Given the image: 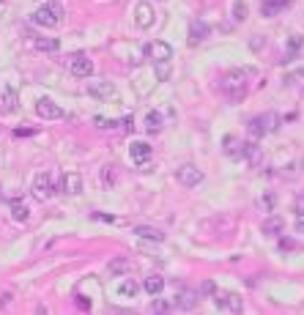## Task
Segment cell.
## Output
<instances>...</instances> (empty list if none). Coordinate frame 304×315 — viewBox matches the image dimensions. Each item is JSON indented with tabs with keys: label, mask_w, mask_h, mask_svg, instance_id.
Instances as JSON below:
<instances>
[{
	"label": "cell",
	"mask_w": 304,
	"mask_h": 315,
	"mask_svg": "<svg viewBox=\"0 0 304 315\" xmlns=\"http://www.w3.org/2000/svg\"><path fill=\"white\" fill-rule=\"evenodd\" d=\"M208 38V25L203 22V19H198V22H192V28H189V47L200 44Z\"/></svg>",
	"instance_id": "cell-16"
},
{
	"label": "cell",
	"mask_w": 304,
	"mask_h": 315,
	"mask_svg": "<svg viewBox=\"0 0 304 315\" xmlns=\"http://www.w3.org/2000/svg\"><path fill=\"white\" fill-rule=\"evenodd\" d=\"M93 219H99V222H116L112 214H93Z\"/></svg>",
	"instance_id": "cell-38"
},
{
	"label": "cell",
	"mask_w": 304,
	"mask_h": 315,
	"mask_svg": "<svg viewBox=\"0 0 304 315\" xmlns=\"http://www.w3.org/2000/svg\"><path fill=\"white\" fill-rule=\"evenodd\" d=\"M175 178H178L181 186H198L203 181V170L195 165H181L178 170H175Z\"/></svg>",
	"instance_id": "cell-7"
},
{
	"label": "cell",
	"mask_w": 304,
	"mask_h": 315,
	"mask_svg": "<svg viewBox=\"0 0 304 315\" xmlns=\"http://www.w3.org/2000/svg\"><path fill=\"white\" fill-rule=\"evenodd\" d=\"M121 124H124V129H126V132H132V129H134V121H132V115H126L124 121H121Z\"/></svg>",
	"instance_id": "cell-42"
},
{
	"label": "cell",
	"mask_w": 304,
	"mask_h": 315,
	"mask_svg": "<svg viewBox=\"0 0 304 315\" xmlns=\"http://www.w3.org/2000/svg\"><path fill=\"white\" fill-rule=\"evenodd\" d=\"M88 93H91L93 99H99V102H107V99L116 96V85H112L110 80H91V83H88Z\"/></svg>",
	"instance_id": "cell-6"
},
{
	"label": "cell",
	"mask_w": 304,
	"mask_h": 315,
	"mask_svg": "<svg viewBox=\"0 0 304 315\" xmlns=\"http://www.w3.org/2000/svg\"><path fill=\"white\" fill-rule=\"evenodd\" d=\"M36 50L39 52H58L60 50V42H58V38H36Z\"/></svg>",
	"instance_id": "cell-26"
},
{
	"label": "cell",
	"mask_w": 304,
	"mask_h": 315,
	"mask_svg": "<svg viewBox=\"0 0 304 315\" xmlns=\"http://www.w3.org/2000/svg\"><path fill=\"white\" fill-rule=\"evenodd\" d=\"M143 288H145V293H151V296H159V293L165 291V277H159V274H148Z\"/></svg>",
	"instance_id": "cell-17"
},
{
	"label": "cell",
	"mask_w": 304,
	"mask_h": 315,
	"mask_svg": "<svg viewBox=\"0 0 304 315\" xmlns=\"http://www.w3.org/2000/svg\"><path fill=\"white\" fill-rule=\"evenodd\" d=\"M282 6H290V0H263V3H260V14L263 17H277Z\"/></svg>",
	"instance_id": "cell-18"
},
{
	"label": "cell",
	"mask_w": 304,
	"mask_h": 315,
	"mask_svg": "<svg viewBox=\"0 0 304 315\" xmlns=\"http://www.w3.org/2000/svg\"><path fill=\"white\" fill-rule=\"evenodd\" d=\"M296 233H299V236H304V214H299V217H296Z\"/></svg>",
	"instance_id": "cell-41"
},
{
	"label": "cell",
	"mask_w": 304,
	"mask_h": 315,
	"mask_svg": "<svg viewBox=\"0 0 304 315\" xmlns=\"http://www.w3.org/2000/svg\"><path fill=\"white\" fill-rule=\"evenodd\" d=\"M69 71L80 80H88L93 74V60L88 55H83V52H77V55H71V60H69Z\"/></svg>",
	"instance_id": "cell-4"
},
{
	"label": "cell",
	"mask_w": 304,
	"mask_h": 315,
	"mask_svg": "<svg viewBox=\"0 0 304 315\" xmlns=\"http://www.w3.org/2000/svg\"><path fill=\"white\" fill-rule=\"evenodd\" d=\"M274 203H277L274 192H266V195H263V198L258 200V206H260V209L266 211V214H272V211H274Z\"/></svg>",
	"instance_id": "cell-31"
},
{
	"label": "cell",
	"mask_w": 304,
	"mask_h": 315,
	"mask_svg": "<svg viewBox=\"0 0 304 315\" xmlns=\"http://www.w3.org/2000/svg\"><path fill=\"white\" fill-rule=\"evenodd\" d=\"M132 233L140 236V239H145V241H154V244H162V241H165V233H162L159 227H151V225H137Z\"/></svg>",
	"instance_id": "cell-13"
},
{
	"label": "cell",
	"mask_w": 304,
	"mask_h": 315,
	"mask_svg": "<svg viewBox=\"0 0 304 315\" xmlns=\"http://www.w3.org/2000/svg\"><path fill=\"white\" fill-rule=\"evenodd\" d=\"M241 140L236 135H225V140H222V151L227 153V156H241Z\"/></svg>",
	"instance_id": "cell-19"
},
{
	"label": "cell",
	"mask_w": 304,
	"mask_h": 315,
	"mask_svg": "<svg viewBox=\"0 0 304 315\" xmlns=\"http://www.w3.org/2000/svg\"><path fill=\"white\" fill-rule=\"evenodd\" d=\"M60 192H69V195H80L83 192V178L77 173H66L63 181H60Z\"/></svg>",
	"instance_id": "cell-15"
},
{
	"label": "cell",
	"mask_w": 304,
	"mask_h": 315,
	"mask_svg": "<svg viewBox=\"0 0 304 315\" xmlns=\"http://www.w3.org/2000/svg\"><path fill=\"white\" fill-rule=\"evenodd\" d=\"M214 307L219 312H241L244 310V301H241V296H236V293H217L214 296Z\"/></svg>",
	"instance_id": "cell-5"
},
{
	"label": "cell",
	"mask_w": 304,
	"mask_h": 315,
	"mask_svg": "<svg viewBox=\"0 0 304 315\" xmlns=\"http://www.w3.org/2000/svg\"><path fill=\"white\" fill-rule=\"evenodd\" d=\"M145 129L151 132V135H159L162 132V112L159 110H151L145 115Z\"/></svg>",
	"instance_id": "cell-23"
},
{
	"label": "cell",
	"mask_w": 304,
	"mask_h": 315,
	"mask_svg": "<svg viewBox=\"0 0 304 315\" xmlns=\"http://www.w3.org/2000/svg\"><path fill=\"white\" fill-rule=\"evenodd\" d=\"M116 124H118V121H110V118H104V115L93 118V126H96V129H116Z\"/></svg>",
	"instance_id": "cell-33"
},
{
	"label": "cell",
	"mask_w": 304,
	"mask_h": 315,
	"mask_svg": "<svg viewBox=\"0 0 304 315\" xmlns=\"http://www.w3.org/2000/svg\"><path fill=\"white\" fill-rule=\"evenodd\" d=\"M247 132H249V137H252V140H260L263 135H266V129H263V121H260V115H258V118H252V121H249V126H247Z\"/></svg>",
	"instance_id": "cell-29"
},
{
	"label": "cell",
	"mask_w": 304,
	"mask_h": 315,
	"mask_svg": "<svg viewBox=\"0 0 304 315\" xmlns=\"http://www.w3.org/2000/svg\"><path fill=\"white\" fill-rule=\"evenodd\" d=\"M134 22H137L140 28H151L154 25V6L151 3H137V9H134Z\"/></svg>",
	"instance_id": "cell-12"
},
{
	"label": "cell",
	"mask_w": 304,
	"mask_h": 315,
	"mask_svg": "<svg viewBox=\"0 0 304 315\" xmlns=\"http://www.w3.org/2000/svg\"><path fill=\"white\" fill-rule=\"evenodd\" d=\"M198 293H214V283H211V280H206V283L200 285V291H198Z\"/></svg>",
	"instance_id": "cell-40"
},
{
	"label": "cell",
	"mask_w": 304,
	"mask_h": 315,
	"mask_svg": "<svg viewBox=\"0 0 304 315\" xmlns=\"http://www.w3.org/2000/svg\"><path fill=\"white\" fill-rule=\"evenodd\" d=\"M280 250H282V252L296 250V241H293V239H288V236H280Z\"/></svg>",
	"instance_id": "cell-36"
},
{
	"label": "cell",
	"mask_w": 304,
	"mask_h": 315,
	"mask_svg": "<svg viewBox=\"0 0 304 315\" xmlns=\"http://www.w3.org/2000/svg\"><path fill=\"white\" fill-rule=\"evenodd\" d=\"M151 310H154V312H170V310H173V304H170V301H162V299H157V301L151 304Z\"/></svg>",
	"instance_id": "cell-35"
},
{
	"label": "cell",
	"mask_w": 304,
	"mask_h": 315,
	"mask_svg": "<svg viewBox=\"0 0 304 315\" xmlns=\"http://www.w3.org/2000/svg\"><path fill=\"white\" fill-rule=\"evenodd\" d=\"M101 181H104V184H112V181H116V170H112V167H104V170H101Z\"/></svg>",
	"instance_id": "cell-37"
},
{
	"label": "cell",
	"mask_w": 304,
	"mask_h": 315,
	"mask_svg": "<svg viewBox=\"0 0 304 315\" xmlns=\"http://www.w3.org/2000/svg\"><path fill=\"white\" fill-rule=\"evenodd\" d=\"M126 269H129V260H126V258H118V260H112V263H110V274H121Z\"/></svg>",
	"instance_id": "cell-34"
},
{
	"label": "cell",
	"mask_w": 304,
	"mask_h": 315,
	"mask_svg": "<svg viewBox=\"0 0 304 315\" xmlns=\"http://www.w3.org/2000/svg\"><path fill=\"white\" fill-rule=\"evenodd\" d=\"M137 291H140V285L134 283V280H124V283L118 285V296H124V299H134Z\"/></svg>",
	"instance_id": "cell-25"
},
{
	"label": "cell",
	"mask_w": 304,
	"mask_h": 315,
	"mask_svg": "<svg viewBox=\"0 0 304 315\" xmlns=\"http://www.w3.org/2000/svg\"><path fill=\"white\" fill-rule=\"evenodd\" d=\"M241 156H247L249 165H258V162H260V148H258V143H255V140L244 143V145H241Z\"/></svg>",
	"instance_id": "cell-22"
},
{
	"label": "cell",
	"mask_w": 304,
	"mask_h": 315,
	"mask_svg": "<svg viewBox=\"0 0 304 315\" xmlns=\"http://www.w3.org/2000/svg\"><path fill=\"white\" fill-rule=\"evenodd\" d=\"M55 195V184H52V176L50 173H36V178H33V198L36 200H50Z\"/></svg>",
	"instance_id": "cell-3"
},
{
	"label": "cell",
	"mask_w": 304,
	"mask_h": 315,
	"mask_svg": "<svg viewBox=\"0 0 304 315\" xmlns=\"http://www.w3.org/2000/svg\"><path fill=\"white\" fill-rule=\"evenodd\" d=\"M282 230H285V219H282V217H277L274 211L269 214L266 219H263V233H266V236H280Z\"/></svg>",
	"instance_id": "cell-14"
},
{
	"label": "cell",
	"mask_w": 304,
	"mask_h": 315,
	"mask_svg": "<svg viewBox=\"0 0 304 315\" xmlns=\"http://www.w3.org/2000/svg\"><path fill=\"white\" fill-rule=\"evenodd\" d=\"M63 17H66L63 6L55 3V0H50V3L39 6V9L33 11V22L42 25V28H58V25L63 22Z\"/></svg>",
	"instance_id": "cell-2"
},
{
	"label": "cell",
	"mask_w": 304,
	"mask_h": 315,
	"mask_svg": "<svg viewBox=\"0 0 304 315\" xmlns=\"http://www.w3.org/2000/svg\"><path fill=\"white\" fill-rule=\"evenodd\" d=\"M260 121H263V129H266V135H269V132H277V129H280V115H277V112H266V115H260Z\"/></svg>",
	"instance_id": "cell-28"
},
{
	"label": "cell",
	"mask_w": 304,
	"mask_h": 315,
	"mask_svg": "<svg viewBox=\"0 0 304 315\" xmlns=\"http://www.w3.org/2000/svg\"><path fill=\"white\" fill-rule=\"evenodd\" d=\"M252 74V69H233L227 71L222 80V91L231 96V102H241L247 96V77Z\"/></svg>",
	"instance_id": "cell-1"
},
{
	"label": "cell",
	"mask_w": 304,
	"mask_h": 315,
	"mask_svg": "<svg viewBox=\"0 0 304 315\" xmlns=\"http://www.w3.org/2000/svg\"><path fill=\"white\" fill-rule=\"evenodd\" d=\"M247 17H249V6L244 0H233V19L236 22H244Z\"/></svg>",
	"instance_id": "cell-27"
},
{
	"label": "cell",
	"mask_w": 304,
	"mask_h": 315,
	"mask_svg": "<svg viewBox=\"0 0 304 315\" xmlns=\"http://www.w3.org/2000/svg\"><path fill=\"white\" fill-rule=\"evenodd\" d=\"M301 176V162H299V159H296V162H290L288 167H285V170H282V178H299Z\"/></svg>",
	"instance_id": "cell-30"
},
{
	"label": "cell",
	"mask_w": 304,
	"mask_h": 315,
	"mask_svg": "<svg viewBox=\"0 0 304 315\" xmlns=\"http://www.w3.org/2000/svg\"><path fill=\"white\" fill-rule=\"evenodd\" d=\"M77 307H80V310H91V299H85V296H77Z\"/></svg>",
	"instance_id": "cell-39"
},
{
	"label": "cell",
	"mask_w": 304,
	"mask_h": 315,
	"mask_svg": "<svg viewBox=\"0 0 304 315\" xmlns=\"http://www.w3.org/2000/svg\"><path fill=\"white\" fill-rule=\"evenodd\" d=\"M154 71H157V77H159V80H167V77H170V60L154 63Z\"/></svg>",
	"instance_id": "cell-32"
},
{
	"label": "cell",
	"mask_w": 304,
	"mask_h": 315,
	"mask_svg": "<svg viewBox=\"0 0 304 315\" xmlns=\"http://www.w3.org/2000/svg\"><path fill=\"white\" fill-rule=\"evenodd\" d=\"M17 91L14 88H6L3 91V99H0V110H3V112H14L17 110Z\"/></svg>",
	"instance_id": "cell-20"
},
{
	"label": "cell",
	"mask_w": 304,
	"mask_h": 315,
	"mask_svg": "<svg viewBox=\"0 0 304 315\" xmlns=\"http://www.w3.org/2000/svg\"><path fill=\"white\" fill-rule=\"evenodd\" d=\"M301 44H304L301 36H290V38H288V52H285V58H282L280 63H290V60L296 58V52L301 50Z\"/></svg>",
	"instance_id": "cell-24"
},
{
	"label": "cell",
	"mask_w": 304,
	"mask_h": 315,
	"mask_svg": "<svg viewBox=\"0 0 304 315\" xmlns=\"http://www.w3.org/2000/svg\"><path fill=\"white\" fill-rule=\"evenodd\" d=\"M151 153H154V148L145 143V140H134V143L129 145V156H132V162H148L151 159Z\"/></svg>",
	"instance_id": "cell-11"
},
{
	"label": "cell",
	"mask_w": 304,
	"mask_h": 315,
	"mask_svg": "<svg viewBox=\"0 0 304 315\" xmlns=\"http://www.w3.org/2000/svg\"><path fill=\"white\" fill-rule=\"evenodd\" d=\"M36 115L39 118H44V121H58V118H63V110L52 102V99H39L36 102Z\"/></svg>",
	"instance_id": "cell-8"
},
{
	"label": "cell",
	"mask_w": 304,
	"mask_h": 315,
	"mask_svg": "<svg viewBox=\"0 0 304 315\" xmlns=\"http://www.w3.org/2000/svg\"><path fill=\"white\" fill-rule=\"evenodd\" d=\"M145 55L154 60V63H162V60H170L173 58V47L167 42H151L145 47Z\"/></svg>",
	"instance_id": "cell-9"
},
{
	"label": "cell",
	"mask_w": 304,
	"mask_h": 315,
	"mask_svg": "<svg viewBox=\"0 0 304 315\" xmlns=\"http://www.w3.org/2000/svg\"><path fill=\"white\" fill-rule=\"evenodd\" d=\"M11 217H14V222H28L30 209L22 203V200H11Z\"/></svg>",
	"instance_id": "cell-21"
},
{
	"label": "cell",
	"mask_w": 304,
	"mask_h": 315,
	"mask_svg": "<svg viewBox=\"0 0 304 315\" xmlns=\"http://www.w3.org/2000/svg\"><path fill=\"white\" fill-rule=\"evenodd\" d=\"M198 301H200V293L184 288V291L173 299V307H178V310H195V307H198Z\"/></svg>",
	"instance_id": "cell-10"
}]
</instances>
